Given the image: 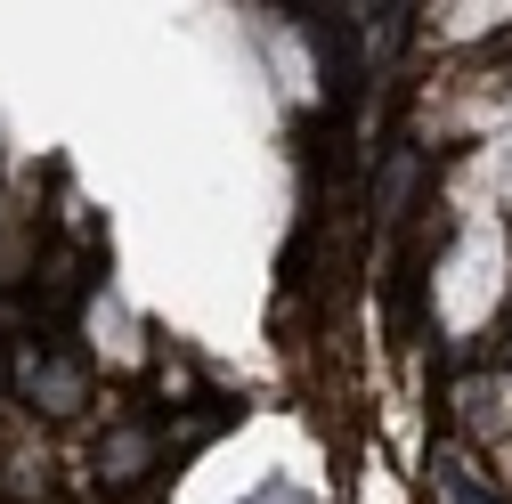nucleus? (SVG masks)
Here are the masks:
<instances>
[{"instance_id": "1", "label": "nucleus", "mask_w": 512, "mask_h": 504, "mask_svg": "<svg viewBox=\"0 0 512 504\" xmlns=\"http://www.w3.org/2000/svg\"><path fill=\"white\" fill-rule=\"evenodd\" d=\"M431 496H439V504H504L464 448H431Z\"/></svg>"}]
</instances>
